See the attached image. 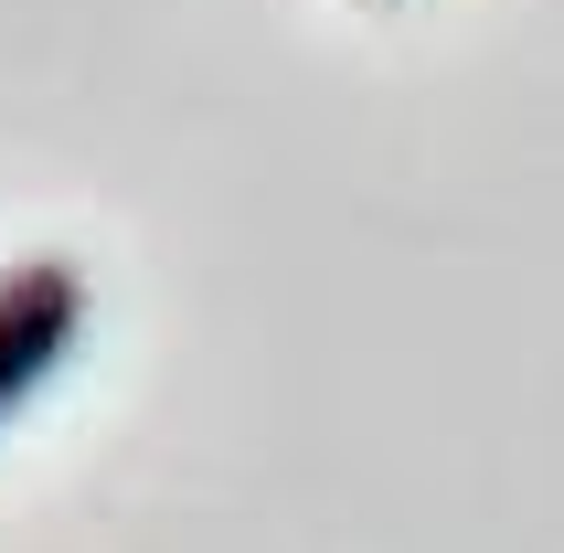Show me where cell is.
<instances>
[{"label": "cell", "mask_w": 564, "mask_h": 553, "mask_svg": "<svg viewBox=\"0 0 564 553\" xmlns=\"http://www.w3.org/2000/svg\"><path fill=\"white\" fill-rule=\"evenodd\" d=\"M75 340H86V267H64V256L0 267V426L64 372Z\"/></svg>", "instance_id": "6da1fadb"}]
</instances>
